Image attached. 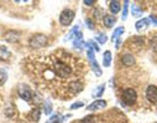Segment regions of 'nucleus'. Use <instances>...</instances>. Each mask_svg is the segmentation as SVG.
<instances>
[{
  "mask_svg": "<svg viewBox=\"0 0 157 123\" xmlns=\"http://www.w3.org/2000/svg\"><path fill=\"white\" fill-rule=\"evenodd\" d=\"M149 20H151V21H152V22H153V24H155V25H157V17L155 16V14H151V17H149Z\"/></svg>",
  "mask_w": 157,
  "mask_h": 123,
  "instance_id": "nucleus-34",
  "label": "nucleus"
},
{
  "mask_svg": "<svg viewBox=\"0 0 157 123\" xmlns=\"http://www.w3.org/2000/svg\"><path fill=\"white\" fill-rule=\"evenodd\" d=\"M123 32H124V28H118L117 29V30L114 32V33H113V36H111V39H113V41H117V39H119L121 38V36H122V34H123Z\"/></svg>",
  "mask_w": 157,
  "mask_h": 123,
  "instance_id": "nucleus-20",
  "label": "nucleus"
},
{
  "mask_svg": "<svg viewBox=\"0 0 157 123\" xmlns=\"http://www.w3.org/2000/svg\"><path fill=\"white\" fill-rule=\"evenodd\" d=\"M85 22H86V25H88V29H90V30H93V29H94V24H93V21H92L90 18H86Z\"/></svg>",
  "mask_w": 157,
  "mask_h": 123,
  "instance_id": "nucleus-29",
  "label": "nucleus"
},
{
  "mask_svg": "<svg viewBox=\"0 0 157 123\" xmlns=\"http://www.w3.org/2000/svg\"><path fill=\"white\" fill-rule=\"evenodd\" d=\"M43 110H45V114L48 115V114H51V111H52V105H51V102L46 100L45 101V104H43Z\"/></svg>",
  "mask_w": 157,
  "mask_h": 123,
  "instance_id": "nucleus-23",
  "label": "nucleus"
},
{
  "mask_svg": "<svg viewBox=\"0 0 157 123\" xmlns=\"http://www.w3.org/2000/svg\"><path fill=\"white\" fill-rule=\"evenodd\" d=\"M82 106H84V102H82V101H80V102H75V104L71 106V109L73 110V109H77V107H82Z\"/></svg>",
  "mask_w": 157,
  "mask_h": 123,
  "instance_id": "nucleus-30",
  "label": "nucleus"
},
{
  "mask_svg": "<svg viewBox=\"0 0 157 123\" xmlns=\"http://www.w3.org/2000/svg\"><path fill=\"white\" fill-rule=\"evenodd\" d=\"M9 56H11V51L6 46H0V59L2 60H7Z\"/></svg>",
  "mask_w": 157,
  "mask_h": 123,
  "instance_id": "nucleus-16",
  "label": "nucleus"
},
{
  "mask_svg": "<svg viewBox=\"0 0 157 123\" xmlns=\"http://www.w3.org/2000/svg\"><path fill=\"white\" fill-rule=\"evenodd\" d=\"M111 63V52L110 51H105L104 52V66L109 67Z\"/></svg>",
  "mask_w": 157,
  "mask_h": 123,
  "instance_id": "nucleus-21",
  "label": "nucleus"
},
{
  "mask_svg": "<svg viewBox=\"0 0 157 123\" xmlns=\"http://www.w3.org/2000/svg\"><path fill=\"white\" fill-rule=\"evenodd\" d=\"M94 3H96L94 0H84V4H85V6H93Z\"/></svg>",
  "mask_w": 157,
  "mask_h": 123,
  "instance_id": "nucleus-35",
  "label": "nucleus"
},
{
  "mask_svg": "<svg viewBox=\"0 0 157 123\" xmlns=\"http://www.w3.org/2000/svg\"><path fill=\"white\" fill-rule=\"evenodd\" d=\"M88 45H89V47H93V50H94V51H100V47H98L97 43H94L93 41H89V43H88Z\"/></svg>",
  "mask_w": 157,
  "mask_h": 123,
  "instance_id": "nucleus-31",
  "label": "nucleus"
},
{
  "mask_svg": "<svg viewBox=\"0 0 157 123\" xmlns=\"http://www.w3.org/2000/svg\"><path fill=\"white\" fill-rule=\"evenodd\" d=\"M8 80V73L6 70H3V68H0V85L6 84V81Z\"/></svg>",
  "mask_w": 157,
  "mask_h": 123,
  "instance_id": "nucleus-22",
  "label": "nucleus"
},
{
  "mask_svg": "<svg viewBox=\"0 0 157 123\" xmlns=\"http://www.w3.org/2000/svg\"><path fill=\"white\" fill-rule=\"evenodd\" d=\"M128 4H130V2H124V6H123V12H122V18L123 20H126L127 18V16H128Z\"/></svg>",
  "mask_w": 157,
  "mask_h": 123,
  "instance_id": "nucleus-25",
  "label": "nucleus"
},
{
  "mask_svg": "<svg viewBox=\"0 0 157 123\" xmlns=\"http://www.w3.org/2000/svg\"><path fill=\"white\" fill-rule=\"evenodd\" d=\"M122 98H123V102L127 105H134L136 102V92L134 89H131V88H127V89L123 90V93H122Z\"/></svg>",
  "mask_w": 157,
  "mask_h": 123,
  "instance_id": "nucleus-5",
  "label": "nucleus"
},
{
  "mask_svg": "<svg viewBox=\"0 0 157 123\" xmlns=\"http://www.w3.org/2000/svg\"><path fill=\"white\" fill-rule=\"evenodd\" d=\"M104 89H105V85H101V86H98L97 88V90L93 93V97H100L102 93H104Z\"/></svg>",
  "mask_w": 157,
  "mask_h": 123,
  "instance_id": "nucleus-28",
  "label": "nucleus"
},
{
  "mask_svg": "<svg viewBox=\"0 0 157 123\" xmlns=\"http://www.w3.org/2000/svg\"><path fill=\"white\" fill-rule=\"evenodd\" d=\"M77 33H78V25H76L75 28L72 29V30L70 32V34L67 36V38H66V39H72V38H73V36H75V34H77Z\"/></svg>",
  "mask_w": 157,
  "mask_h": 123,
  "instance_id": "nucleus-27",
  "label": "nucleus"
},
{
  "mask_svg": "<svg viewBox=\"0 0 157 123\" xmlns=\"http://www.w3.org/2000/svg\"><path fill=\"white\" fill-rule=\"evenodd\" d=\"M72 55L68 52L64 51H59L52 54L51 56H48L47 59V68L50 70L55 77H60V79H68L72 72H73V68L71 64V60H72Z\"/></svg>",
  "mask_w": 157,
  "mask_h": 123,
  "instance_id": "nucleus-1",
  "label": "nucleus"
},
{
  "mask_svg": "<svg viewBox=\"0 0 157 123\" xmlns=\"http://www.w3.org/2000/svg\"><path fill=\"white\" fill-rule=\"evenodd\" d=\"M73 18H75V12L71 11V9H64L59 16V21L63 26H68L73 21Z\"/></svg>",
  "mask_w": 157,
  "mask_h": 123,
  "instance_id": "nucleus-4",
  "label": "nucleus"
},
{
  "mask_svg": "<svg viewBox=\"0 0 157 123\" xmlns=\"http://www.w3.org/2000/svg\"><path fill=\"white\" fill-rule=\"evenodd\" d=\"M148 25H149V20L148 18H141L135 24V28H136L137 32H140V30H143V29H145Z\"/></svg>",
  "mask_w": 157,
  "mask_h": 123,
  "instance_id": "nucleus-12",
  "label": "nucleus"
},
{
  "mask_svg": "<svg viewBox=\"0 0 157 123\" xmlns=\"http://www.w3.org/2000/svg\"><path fill=\"white\" fill-rule=\"evenodd\" d=\"M13 113H14V111H13V107H12V106L7 107V110H6V114H7L8 117H12V115H13Z\"/></svg>",
  "mask_w": 157,
  "mask_h": 123,
  "instance_id": "nucleus-32",
  "label": "nucleus"
},
{
  "mask_svg": "<svg viewBox=\"0 0 157 123\" xmlns=\"http://www.w3.org/2000/svg\"><path fill=\"white\" fill-rule=\"evenodd\" d=\"M86 46H88L86 55H88V59H89V63H90L92 70L94 71V73H96L97 76H101V75H102V71H101L100 66H98V64H97V62H96V58H94V52H93V48L89 47V45H86Z\"/></svg>",
  "mask_w": 157,
  "mask_h": 123,
  "instance_id": "nucleus-3",
  "label": "nucleus"
},
{
  "mask_svg": "<svg viewBox=\"0 0 157 123\" xmlns=\"http://www.w3.org/2000/svg\"><path fill=\"white\" fill-rule=\"evenodd\" d=\"M73 46L76 48H81L84 46V42H82V33L80 30H78V33L76 34V38H75V41H73Z\"/></svg>",
  "mask_w": 157,
  "mask_h": 123,
  "instance_id": "nucleus-13",
  "label": "nucleus"
},
{
  "mask_svg": "<svg viewBox=\"0 0 157 123\" xmlns=\"http://www.w3.org/2000/svg\"><path fill=\"white\" fill-rule=\"evenodd\" d=\"M115 46H117V48H119V46H121V39H117V43H115Z\"/></svg>",
  "mask_w": 157,
  "mask_h": 123,
  "instance_id": "nucleus-36",
  "label": "nucleus"
},
{
  "mask_svg": "<svg viewBox=\"0 0 157 123\" xmlns=\"http://www.w3.org/2000/svg\"><path fill=\"white\" fill-rule=\"evenodd\" d=\"M96 39H97V42H98V43L104 45V43H106V41H107V37H106V34L101 33V34H98V36L96 37Z\"/></svg>",
  "mask_w": 157,
  "mask_h": 123,
  "instance_id": "nucleus-26",
  "label": "nucleus"
},
{
  "mask_svg": "<svg viewBox=\"0 0 157 123\" xmlns=\"http://www.w3.org/2000/svg\"><path fill=\"white\" fill-rule=\"evenodd\" d=\"M48 39L46 36H43V34H36V36H33L30 38V41H29V45H30V47H45L47 45Z\"/></svg>",
  "mask_w": 157,
  "mask_h": 123,
  "instance_id": "nucleus-2",
  "label": "nucleus"
},
{
  "mask_svg": "<svg viewBox=\"0 0 157 123\" xmlns=\"http://www.w3.org/2000/svg\"><path fill=\"white\" fill-rule=\"evenodd\" d=\"M122 63H123L126 67L134 66V63H135V58H134V55H131V54H124L123 58H122Z\"/></svg>",
  "mask_w": 157,
  "mask_h": 123,
  "instance_id": "nucleus-10",
  "label": "nucleus"
},
{
  "mask_svg": "<svg viewBox=\"0 0 157 123\" xmlns=\"http://www.w3.org/2000/svg\"><path fill=\"white\" fill-rule=\"evenodd\" d=\"M68 90H70L72 94H76V93H80L82 90V84L78 80H73L68 84Z\"/></svg>",
  "mask_w": 157,
  "mask_h": 123,
  "instance_id": "nucleus-8",
  "label": "nucleus"
},
{
  "mask_svg": "<svg viewBox=\"0 0 157 123\" xmlns=\"http://www.w3.org/2000/svg\"><path fill=\"white\" fill-rule=\"evenodd\" d=\"M4 37H6V39H7L8 42H16L17 39H18V33L11 30V32H7Z\"/></svg>",
  "mask_w": 157,
  "mask_h": 123,
  "instance_id": "nucleus-15",
  "label": "nucleus"
},
{
  "mask_svg": "<svg viewBox=\"0 0 157 123\" xmlns=\"http://www.w3.org/2000/svg\"><path fill=\"white\" fill-rule=\"evenodd\" d=\"M109 7H110V11H111V13H118V12L121 11V2H117V0H113V2H110Z\"/></svg>",
  "mask_w": 157,
  "mask_h": 123,
  "instance_id": "nucleus-18",
  "label": "nucleus"
},
{
  "mask_svg": "<svg viewBox=\"0 0 157 123\" xmlns=\"http://www.w3.org/2000/svg\"><path fill=\"white\" fill-rule=\"evenodd\" d=\"M18 96L22 98V100H25V101H28V102H30L32 101V92H30V89L26 86V85H20V88H18Z\"/></svg>",
  "mask_w": 157,
  "mask_h": 123,
  "instance_id": "nucleus-7",
  "label": "nucleus"
},
{
  "mask_svg": "<svg viewBox=\"0 0 157 123\" xmlns=\"http://www.w3.org/2000/svg\"><path fill=\"white\" fill-rule=\"evenodd\" d=\"M104 107H106V101L104 100H96L93 104H90L89 106H88V110H100V109H104Z\"/></svg>",
  "mask_w": 157,
  "mask_h": 123,
  "instance_id": "nucleus-9",
  "label": "nucleus"
},
{
  "mask_svg": "<svg viewBox=\"0 0 157 123\" xmlns=\"http://www.w3.org/2000/svg\"><path fill=\"white\" fill-rule=\"evenodd\" d=\"M152 47H153L155 51H157V37L153 38V41H152Z\"/></svg>",
  "mask_w": 157,
  "mask_h": 123,
  "instance_id": "nucleus-33",
  "label": "nucleus"
},
{
  "mask_svg": "<svg viewBox=\"0 0 157 123\" xmlns=\"http://www.w3.org/2000/svg\"><path fill=\"white\" fill-rule=\"evenodd\" d=\"M96 121H97V117L89 115V117H85L84 119H81L78 123H96Z\"/></svg>",
  "mask_w": 157,
  "mask_h": 123,
  "instance_id": "nucleus-24",
  "label": "nucleus"
},
{
  "mask_svg": "<svg viewBox=\"0 0 157 123\" xmlns=\"http://www.w3.org/2000/svg\"><path fill=\"white\" fill-rule=\"evenodd\" d=\"M145 97H147V100H148L149 102L156 104L157 102V86L156 85H149L148 88H147Z\"/></svg>",
  "mask_w": 157,
  "mask_h": 123,
  "instance_id": "nucleus-6",
  "label": "nucleus"
},
{
  "mask_svg": "<svg viewBox=\"0 0 157 123\" xmlns=\"http://www.w3.org/2000/svg\"><path fill=\"white\" fill-rule=\"evenodd\" d=\"M39 118H41V110H39L38 107H36V109H33L30 111V114H29V119H32L34 122H38Z\"/></svg>",
  "mask_w": 157,
  "mask_h": 123,
  "instance_id": "nucleus-14",
  "label": "nucleus"
},
{
  "mask_svg": "<svg viewBox=\"0 0 157 123\" xmlns=\"http://www.w3.org/2000/svg\"><path fill=\"white\" fill-rule=\"evenodd\" d=\"M131 13H132V16H135V17H140L141 14H143V9L139 6H136V4H131Z\"/></svg>",
  "mask_w": 157,
  "mask_h": 123,
  "instance_id": "nucleus-17",
  "label": "nucleus"
},
{
  "mask_svg": "<svg viewBox=\"0 0 157 123\" xmlns=\"http://www.w3.org/2000/svg\"><path fill=\"white\" fill-rule=\"evenodd\" d=\"M117 22V18L114 16H110V14H106V16H104V25L106 28H113Z\"/></svg>",
  "mask_w": 157,
  "mask_h": 123,
  "instance_id": "nucleus-11",
  "label": "nucleus"
},
{
  "mask_svg": "<svg viewBox=\"0 0 157 123\" xmlns=\"http://www.w3.org/2000/svg\"><path fill=\"white\" fill-rule=\"evenodd\" d=\"M70 117V115H66V117H62V115H59V114H56V115H52L50 119L47 121V123H60V122H63L64 119H67V118Z\"/></svg>",
  "mask_w": 157,
  "mask_h": 123,
  "instance_id": "nucleus-19",
  "label": "nucleus"
}]
</instances>
